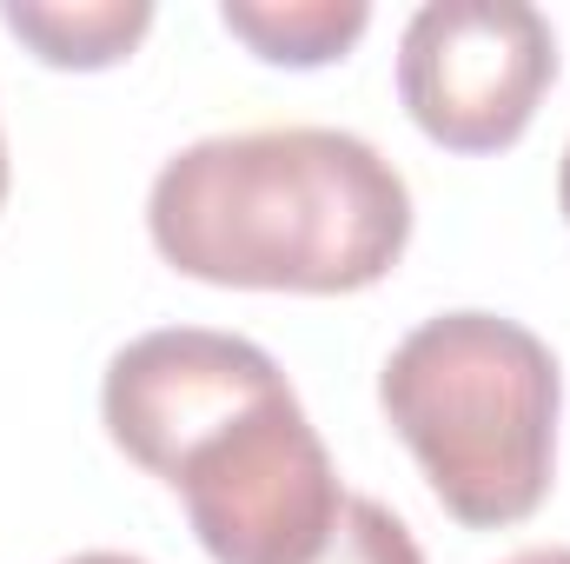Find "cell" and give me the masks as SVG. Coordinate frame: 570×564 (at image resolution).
<instances>
[{
    "instance_id": "9",
    "label": "cell",
    "mask_w": 570,
    "mask_h": 564,
    "mask_svg": "<svg viewBox=\"0 0 570 564\" xmlns=\"http://www.w3.org/2000/svg\"><path fill=\"white\" fill-rule=\"evenodd\" d=\"M504 564H570L564 545H531V552H518V558H504Z\"/></svg>"
},
{
    "instance_id": "5",
    "label": "cell",
    "mask_w": 570,
    "mask_h": 564,
    "mask_svg": "<svg viewBox=\"0 0 570 564\" xmlns=\"http://www.w3.org/2000/svg\"><path fill=\"white\" fill-rule=\"evenodd\" d=\"M285 392L292 386L266 346L239 332L166 325L114 352L100 386V419L134 465L173 485L193 451H206L226 425H239Z\"/></svg>"
},
{
    "instance_id": "10",
    "label": "cell",
    "mask_w": 570,
    "mask_h": 564,
    "mask_svg": "<svg viewBox=\"0 0 570 564\" xmlns=\"http://www.w3.org/2000/svg\"><path fill=\"white\" fill-rule=\"evenodd\" d=\"M67 564H146V558H127V552H80V558Z\"/></svg>"
},
{
    "instance_id": "12",
    "label": "cell",
    "mask_w": 570,
    "mask_h": 564,
    "mask_svg": "<svg viewBox=\"0 0 570 564\" xmlns=\"http://www.w3.org/2000/svg\"><path fill=\"white\" fill-rule=\"evenodd\" d=\"M0 200H7V146H0Z\"/></svg>"
},
{
    "instance_id": "4",
    "label": "cell",
    "mask_w": 570,
    "mask_h": 564,
    "mask_svg": "<svg viewBox=\"0 0 570 564\" xmlns=\"http://www.w3.org/2000/svg\"><path fill=\"white\" fill-rule=\"evenodd\" d=\"M558 80V33L524 0H431L399 40V100L451 153L511 146Z\"/></svg>"
},
{
    "instance_id": "3",
    "label": "cell",
    "mask_w": 570,
    "mask_h": 564,
    "mask_svg": "<svg viewBox=\"0 0 570 564\" xmlns=\"http://www.w3.org/2000/svg\"><path fill=\"white\" fill-rule=\"evenodd\" d=\"M173 485L219 564H312L345 512L338 465L292 392L226 425Z\"/></svg>"
},
{
    "instance_id": "2",
    "label": "cell",
    "mask_w": 570,
    "mask_h": 564,
    "mask_svg": "<svg viewBox=\"0 0 570 564\" xmlns=\"http://www.w3.org/2000/svg\"><path fill=\"white\" fill-rule=\"evenodd\" d=\"M379 399L458 525L498 532L544 505L564 386L531 325L498 312H438L399 339Z\"/></svg>"
},
{
    "instance_id": "8",
    "label": "cell",
    "mask_w": 570,
    "mask_h": 564,
    "mask_svg": "<svg viewBox=\"0 0 570 564\" xmlns=\"http://www.w3.org/2000/svg\"><path fill=\"white\" fill-rule=\"evenodd\" d=\"M312 564H425V552H419V538L405 532L399 512H385L379 498H345L325 552Z\"/></svg>"
},
{
    "instance_id": "7",
    "label": "cell",
    "mask_w": 570,
    "mask_h": 564,
    "mask_svg": "<svg viewBox=\"0 0 570 564\" xmlns=\"http://www.w3.org/2000/svg\"><path fill=\"white\" fill-rule=\"evenodd\" d=\"M219 20L279 67H325L345 60L358 47V33L372 27L365 0H226Z\"/></svg>"
},
{
    "instance_id": "1",
    "label": "cell",
    "mask_w": 570,
    "mask_h": 564,
    "mask_svg": "<svg viewBox=\"0 0 570 564\" xmlns=\"http://www.w3.org/2000/svg\"><path fill=\"white\" fill-rule=\"evenodd\" d=\"M173 273L253 292H358L412 240L399 166L338 127H259L173 153L146 200Z\"/></svg>"
},
{
    "instance_id": "6",
    "label": "cell",
    "mask_w": 570,
    "mask_h": 564,
    "mask_svg": "<svg viewBox=\"0 0 570 564\" xmlns=\"http://www.w3.org/2000/svg\"><path fill=\"white\" fill-rule=\"evenodd\" d=\"M7 33H20L47 67H114L127 60L153 27V7L146 0H7L0 7Z\"/></svg>"
},
{
    "instance_id": "11",
    "label": "cell",
    "mask_w": 570,
    "mask_h": 564,
    "mask_svg": "<svg viewBox=\"0 0 570 564\" xmlns=\"http://www.w3.org/2000/svg\"><path fill=\"white\" fill-rule=\"evenodd\" d=\"M558 200H564V220H570V146H564V173H558Z\"/></svg>"
}]
</instances>
